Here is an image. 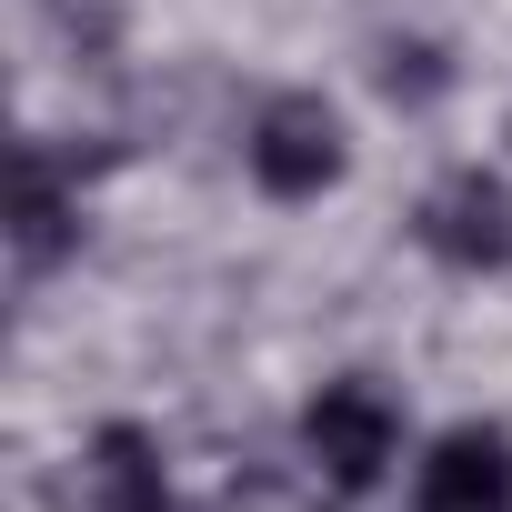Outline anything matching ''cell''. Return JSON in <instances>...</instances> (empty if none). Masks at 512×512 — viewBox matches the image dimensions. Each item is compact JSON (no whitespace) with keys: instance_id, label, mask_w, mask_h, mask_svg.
<instances>
[{"instance_id":"6da1fadb","label":"cell","mask_w":512,"mask_h":512,"mask_svg":"<svg viewBox=\"0 0 512 512\" xmlns=\"http://www.w3.org/2000/svg\"><path fill=\"white\" fill-rule=\"evenodd\" d=\"M402 462V402L372 372H342L302 402V472L322 482V502H362L382 492V472Z\"/></svg>"},{"instance_id":"7a4b0ae2","label":"cell","mask_w":512,"mask_h":512,"mask_svg":"<svg viewBox=\"0 0 512 512\" xmlns=\"http://www.w3.org/2000/svg\"><path fill=\"white\" fill-rule=\"evenodd\" d=\"M241 171L262 181L272 201H322L342 171H352V131L322 91H272L241 131Z\"/></svg>"},{"instance_id":"3957f363","label":"cell","mask_w":512,"mask_h":512,"mask_svg":"<svg viewBox=\"0 0 512 512\" xmlns=\"http://www.w3.org/2000/svg\"><path fill=\"white\" fill-rule=\"evenodd\" d=\"M412 241L432 251L442 272H502L512 262V181L482 171V161L442 171L422 191V211H412Z\"/></svg>"},{"instance_id":"277c9868","label":"cell","mask_w":512,"mask_h":512,"mask_svg":"<svg viewBox=\"0 0 512 512\" xmlns=\"http://www.w3.org/2000/svg\"><path fill=\"white\" fill-rule=\"evenodd\" d=\"M51 512H171V462L141 422H101L61 472H51Z\"/></svg>"},{"instance_id":"5b68a950","label":"cell","mask_w":512,"mask_h":512,"mask_svg":"<svg viewBox=\"0 0 512 512\" xmlns=\"http://www.w3.org/2000/svg\"><path fill=\"white\" fill-rule=\"evenodd\" d=\"M412 512H512V432L502 422H452L412 462Z\"/></svg>"},{"instance_id":"8992f818","label":"cell","mask_w":512,"mask_h":512,"mask_svg":"<svg viewBox=\"0 0 512 512\" xmlns=\"http://www.w3.org/2000/svg\"><path fill=\"white\" fill-rule=\"evenodd\" d=\"M71 241H81V191H71L61 161L31 141L21 171H11V262H21V282H41Z\"/></svg>"},{"instance_id":"52a82bcc","label":"cell","mask_w":512,"mask_h":512,"mask_svg":"<svg viewBox=\"0 0 512 512\" xmlns=\"http://www.w3.org/2000/svg\"><path fill=\"white\" fill-rule=\"evenodd\" d=\"M442 81H452V71H442V51H422V41H412V51H402V41L382 51V91H392V101H432Z\"/></svg>"}]
</instances>
